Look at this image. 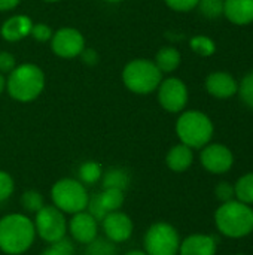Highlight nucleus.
I'll list each match as a JSON object with an SVG mask.
<instances>
[{"mask_svg":"<svg viewBox=\"0 0 253 255\" xmlns=\"http://www.w3.org/2000/svg\"><path fill=\"white\" fill-rule=\"evenodd\" d=\"M176 133L180 143L197 149L206 146L213 136V123L198 111H188L180 115L176 123Z\"/></svg>","mask_w":253,"mask_h":255,"instance_id":"obj_4","label":"nucleus"},{"mask_svg":"<svg viewBox=\"0 0 253 255\" xmlns=\"http://www.w3.org/2000/svg\"><path fill=\"white\" fill-rule=\"evenodd\" d=\"M192 161H194L192 148H189L183 143L174 145L167 152V157H166V163H167L169 169L173 172H177V173L188 170L192 166Z\"/></svg>","mask_w":253,"mask_h":255,"instance_id":"obj_18","label":"nucleus"},{"mask_svg":"<svg viewBox=\"0 0 253 255\" xmlns=\"http://www.w3.org/2000/svg\"><path fill=\"white\" fill-rule=\"evenodd\" d=\"M52 205L64 214H78L86 211L88 206V191L85 185L73 178L58 179L51 188Z\"/></svg>","mask_w":253,"mask_h":255,"instance_id":"obj_6","label":"nucleus"},{"mask_svg":"<svg viewBox=\"0 0 253 255\" xmlns=\"http://www.w3.org/2000/svg\"><path fill=\"white\" fill-rule=\"evenodd\" d=\"M215 196L221 203L230 202L236 199V193H234V185H231L230 182H219L215 188Z\"/></svg>","mask_w":253,"mask_h":255,"instance_id":"obj_31","label":"nucleus"},{"mask_svg":"<svg viewBox=\"0 0 253 255\" xmlns=\"http://www.w3.org/2000/svg\"><path fill=\"white\" fill-rule=\"evenodd\" d=\"M224 1L225 0H200L198 6L204 16L218 18L224 13Z\"/></svg>","mask_w":253,"mask_h":255,"instance_id":"obj_28","label":"nucleus"},{"mask_svg":"<svg viewBox=\"0 0 253 255\" xmlns=\"http://www.w3.org/2000/svg\"><path fill=\"white\" fill-rule=\"evenodd\" d=\"M13 190H15L13 178L7 172L0 170V202L7 200L13 194Z\"/></svg>","mask_w":253,"mask_h":255,"instance_id":"obj_29","label":"nucleus"},{"mask_svg":"<svg viewBox=\"0 0 253 255\" xmlns=\"http://www.w3.org/2000/svg\"><path fill=\"white\" fill-rule=\"evenodd\" d=\"M67 230L73 241L82 245H88L97 238L98 221L88 211H82L72 215V220L67 221Z\"/></svg>","mask_w":253,"mask_h":255,"instance_id":"obj_13","label":"nucleus"},{"mask_svg":"<svg viewBox=\"0 0 253 255\" xmlns=\"http://www.w3.org/2000/svg\"><path fill=\"white\" fill-rule=\"evenodd\" d=\"M103 176V169L97 161H85L79 167V181L85 185L98 182Z\"/></svg>","mask_w":253,"mask_h":255,"instance_id":"obj_23","label":"nucleus"},{"mask_svg":"<svg viewBox=\"0 0 253 255\" xmlns=\"http://www.w3.org/2000/svg\"><path fill=\"white\" fill-rule=\"evenodd\" d=\"M82 55H84V61H86V63H95L97 61V55H95V52L94 51H91V49H88V51H82Z\"/></svg>","mask_w":253,"mask_h":255,"instance_id":"obj_37","label":"nucleus"},{"mask_svg":"<svg viewBox=\"0 0 253 255\" xmlns=\"http://www.w3.org/2000/svg\"><path fill=\"white\" fill-rule=\"evenodd\" d=\"M191 48L203 57H209L215 52V42L206 36H195L191 39Z\"/></svg>","mask_w":253,"mask_h":255,"instance_id":"obj_27","label":"nucleus"},{"mask_svg":"<svg viewBox=\"0 0 253 255\" xmlns=\"http://www.w3.org/2000/svg\"><path fill=\"white\" fill-rule=\"evenodd\" d=\"M30 34H31L37 42H46V40H49V39L52 37V30H51L46 24L39 22V24H33Z\"/></svg>","mask_w":253,"mask_h":255,"instance_id":"obj_32","label":"nucleus"},{"mask_svg":"<svg viewBox=\"0 0 253 255\" xmlns=\"http://www.w3.org/2000/svg\"><path fill=\"white\" fill-rule=\"evenodd\" d=\"M143 245L148 255H179L180 238L171 224L158 221L148 229Z\"/></svg>","mask_w":253,"mask_h":255,"instance_id":"obj_7","label":"nucleus"},{"mask_svg":"<svg viewBox=\"0 0 253 255\" xmlns=\"http://www.w3.org/2000/svg\"><path fill=\"white\" fill-rule=\"evenodd\" d=\"M86 211L97 220V221H101L106 215H107V212L103 209V206L100 205V202H98V197H97V194L95 196H92L89 200H88V206H86Z\"/></svg>","mask_w":253,"mask_h":255,"instance_id":"obj_33","label":"nucleus"},{"mask_svg":"<svg viewBox=\"0 0 253 255\" xmlns=\"http://www.w3.org/2000/svg\"><path fill=\"white\" fill-rule=\"evenodd\" d=\"M33 220L24 214H7L0 218V251L6 255L27 253L36 239Z\"/></svg>","mask_w":253,"mask_h":255,"instance_id":"obj_1","label":"nucleus"},{"mask_svg":"<svg viewBox=\"0 0 253 255\" xmlns=\"http://www.w3.org/2000/svg\"><path fill=\"white\" fill-rule=\"evenodd\" d=\"M218 244L213 236L195 233L180 241L179 255H216Z\"/></svg>","mask_w":253,"mask_h":255,"instance_id":"obj_14","label":"nucleus"},{"mask_svg":"<svg viewBox=\"0 0 253 255\" xmlns=\"http://www.w3.org/2000/svg\"><path fill=\"white\" fill-rule=\"evenodd\" d=\"M40 255H75V245L70 239L63 238L57 242L49 244V247Z\"/></svg>","mask_w":253,"mask_h":255,"instance_id":"obj_26","label":"nucleus"},{"mask_svg":"<svg viewBox=\"0 0 253 255\" xmlns=\"http://www.w3.org/2000/svg\"><path fill=\"white\" fill-rule=\"evenodd\" d=\"M124 255H148L145 253V250H131L128 253H125Z\"/></svg>","mask_w":253,"mask_h":255,"instance_id":"obj_38","label":"nucleus"},{"mask_svg":"<svg viewBox=\"0 0 253 255\" xmlns=\"http://www.w3.org/2000/svg\"><path fill=\"white\" fill-rule=\"evenodd\" d=\"M107 1H121V0H107Z\"/></svg>","mask_w":253,"mask_h":255,"instance_id":"obj_41","label":"nucleus"},{"mask_svg":"<svg viewBox=\"0 0 253 255\" xmlns=\"http://www.w3.org/2000/svg\"><path fill=\"white\" fill-rule=\"evenodd\" d=\"M236 255H243V254H236Z\"/></svg>","mask_w":253,"mask_h":255,"instance_id":"obj_42","label":"nucleus"},{"mask_svg":"<svg viewBox=\"0 0 253 255\" xmlns=\"http://www.w3.org/2000/svg\"><path fill=\"white\" fill-rule=\"evenodd\" d=\"M163 73L151 60L137 58L130 61L122 72L125 87L136 94H149L161 84Z\"/></svg>","mask_w":253,"mask_h":255,"instance_id":"obj_5","label":"nucleus"},{"mask_svg":"<svg viewBox=\"0 0 253 255\" xmlns=\"http://www.w3.org/2000/svg\"><path fill=\"white\" fill-rule=\"evenodd\" d=\"M100 205L103 206V209L109 214L113 211H119L124 205V191L118 190V188H103L101 193L97 194Z\"/></svg>","mask_w":253,"mask_h":255,"instance_id":"obj_21","label":"nucleus"},{"mask_svg":"<svg viewBox=\"0 0 253 255\" xmlns=\"http://www.w3.org/2000/svg\"><path fill=\"white\" fill-rule=\"evenodd\" d=\"M207 91L218 99H228L234 96L239 90L236 79L225 72H215L206 79Z\"/></svg>","mask_w":253,"mask_h":255,"instance_id":"obj_15","label":"nucleus"},{"mask_svg":"<svg viewBox=\"0 0 253 255\" xmlns=\"http://www.w3.org/2000/svg\"><path fill=\"white\" fill-rule=\"evenodd\" d=\"M4 87H6V81H4L3 75L0 73V94H1V91L4 90Z\"/></svg>","mask_w":253,"mask_h":255,"instance_id":"obj_39","label":"nucleus"},{"mask_svg":"<svg viewBox=\"0 0 253 255\" xmlns=\"http://www.w3.org/2000/svg\"><path fill=\"white\" fill-rule=\"evenodd\" d=\"M85 255H118L116 245L107 238H95L86 245Z\"/></svg>","mask_w":253,"mask_h":255,"instance_id":"obj_24","label":"nucleus"},{"mask_svg":"<svg viewBox=\"0 0 253 255\" xmlns=\"http://www.w3.org/2000/svg\"><path fill=\"white\" fill-rule=\"evenodd\" d=\"M234 193L236 199L246 203L253 205V172L243 175L234 185Z\"/></svg>","mask_w":253,"mask_h":255,"instance_id":"obj_22","label":"nucleus"},{"mask_svg":"<svg viewBox=\"0 0 253 255\" xmlns=\"http://www.w3.org/2000/svg\"><path fill=\"white\" fill-rule=\"evenodd\" d=\"M224 13L234 24H249L253 21V0H225Z\"/></svg>","mask_w":253,"mask_h":255,"instance_id":"obj_17","label":"nucleus"},{"mask_svg":"<svg viewBox=\"0 0 253 255\" xmlns=\"http://www.w3.org/2000/svg\"><path fill=\"white\" fill-rule=\"evenodd\" d=\"M6 87L13 100L27 103L37 99L43 91L45 75L36 64H21L9 73Z\"/></svg>","mask_w":253,"mask_h":255,"instance_id":"obj_3","label":"nucleus"},{"mask_svg":"<svg viewBox=\"0 0 253 255\" xmlns=\"http://www.w3.org/2000/svg\"><path fill=\"white\" fill-rule=\"evenodd\" d=\"M239 93H240V97L242 100L251 106L253 109V72H251L240 84L239 87Z\"/></svg>","mask_w":253,"mask_h":255,"instance_id":"obj_30","label":"nucleus"},{"mask_svg":"<svg viewBox=\"0 0 253 255\" xmlns=\"http://www.w3.org/2000/svg\"><path fill=\"white\" fill-rule=\"evenodd\" d=\"M101 184L103 188H118L125 191L127 187L130 185V175L127 170L121 167H112L107 172H103Z\"/></svg>","mask_w":253,"mask_h":255,"instance_id":"obj_20","label":"nucleus"},{"mask_svg":"<svg viewBox=\"0 0 253 255\" xmlns=\"http://www.w3.org/2000/svg\"><path fill=\"white\" fill-rule=\"evenodd\" d=\"M200 161L203 167L213 173V175H222L227 173L233 164H234V155L230 148L221 143H207L203 146V151L200 154Z\"/></svg>","mask_w":253,"mask_h":255,"instance_id":"obj_10","label":"nucleus"},{"mask_svg":"<svg viewBox=\"0 0 253 255\" xmlns=\"http://www.w3.org/2000/svg\"><path fill=\"white\" fill-rule=\"evenodd\" d=\"M103 232L109 241L113 244H122L127 242L134 230L133 220L130 215H127L122 211H113L109 212L103 220H101Z\"/></svg>","mask_w":253,"mask_h":255,"instance_id":"obj_12","label":"nucleus"},{"mask_svg":"<svg viewBox=\"0 0 253 255\" xmlns=\"http://www.w3.org/2000/svg\"><path fill=\"white\" fill-rule=\"evenodd\" d=\"M198 1L200 0H166L169 7H171L173 10H179V12H188L194 9L195 6H198Z\"/></svg>","mask_w":253,"mask_h":255,"instance_id":"obj_34","label":"nucleus"},{"mask_svg":"<svg viewBox=\"0 0 253 255\" xmlns=\"http://www.w3.org/2000/svg\"><path fill=\"white\" fill-rule=\"evenodd\" d=\"M15 69V57L9 52H0V73H10Z\"/></svg>","mask_w":253,"mask_h":255,"instance_id":"obj_35","label":"nucleus"},{"mask_svg":"<svg viewBox=\"0 0 253 255\" xmlns=\"http://www.w3.org/2000/svg\"><path fill=\"white\" fill-rule=\"evenodd\" d=\"M158 100L161 106L169 112H180L188 103L186 85L177 78H169L161 81L158 87Z\"/></svg>","mask_w":253,"mask_h":255,"instance_id":"obj_9","label":"nucleus"},{"mask_svg":"<svg viewBox=\"0 0 253 255\" xmlns=\"http://www.w3.org/2000/svg\"><path fill=\"white\" fill-rule=\"evenodd\" d=\"M157 67L161 70V73H169L173 72L179 67L180 64V54L176 48L171 46H164L157 52L155 61Z\"/></svg>","mask_w":253,"mask_h":255,"instance_id":"obj_19","label":"nucleus"},{"mask_svg":"<svg viewBox=\"0 0 253 255\" xmlns=\"http://www.w3.org/2000/svg\"><path fill=\"white\" fill-rule=\"evenodd\" d=\"M52 51L61 58H73L85 49V39L76 28H61L51 37Z\"/></svg>","mask_w":253,"mask_h":255,"instance_id":"obj_11","label":"nucleus"},{"mask_svg":"<svg viewBox=\"0 0 253 255\" xmlns=\"http://www.w3.org/2000/svg\"><path fill=\"white\" fill-rule=\"evenodd\" d=\"M33 224L36 229V235L48 244L66 238L67 220L64 217V212H61L54 205H45L39 212H36Z\"/></svg>","mask_w":253,"mask_h":255,"instance_id":"obj_8","label":"nucleus"},{"mask_svg":"<svg viewBox=\"0 0 253 255\" xmlns=\"http://www.w3.org/2000/svg\"><path fill=\"white\" fill-rule=\"evenodd\" d=\"M33 21L25 15H13L6 19L0 28L1 37L7 42H18L30 34Z\"/></svg>","mask_w":253,"mask_h":255,"instance_id":"obj_16","label":"nucleus"},{"mask_svg":"<svg viewBox=\"0 0 253 255\" xmlns=\"http://www.w3.org/2000/svg\"><path fill=\"white\" fill-rule=\"evenodd\" d=\"M19 202H21L22 209H25L27 212H31V214L39 212L45 206L43 196L39 191H34V190H28V191L22 193Z\"/></svg>","mask_w":253,"mask_h":255,"instance_id":"obj_25","label":"nucleus"},{"mask_svg":"<svg viewBox=\"0 0 253 255\" xmlns=\"http://www.w3.org/2000/svg\"><path fill=\"white\" fill-rule=\"evenodd\" d=\"M45 1H49V3H54V1H58V0H45Z\"/></svg>","mask_w":253,"mask_h":255,"instance_id":"obj_40","label":"nucleus"},{"mask_svg":"<svg viewBox=\"0 0 253 255\" xmlns=\"http://www.w3.org/2000/svg\"><path fill=\"white\" fill-rule=\"evenodd\" d=\"M215 224L221 235L242 239L253 232V209L237 199L222 203L215 212Z\"/></svg>","mask_w":253,"mask_h":255,"instance_id":"obj_2","label":"nucleus"},{"mask_svg":"<svg viewBox=\"0 0 253 255\" xmlns=\"http://www.w3.org/2000/svg\"><path fill=\"white\" fill-rule=\"evenodd\" d=\"M21 0H0V10H10L19 4Z\"/></svg>","mask_w":253,"mask_h":255,"instance_id":"obj_36","label":"nucleus"}]
</instances>
